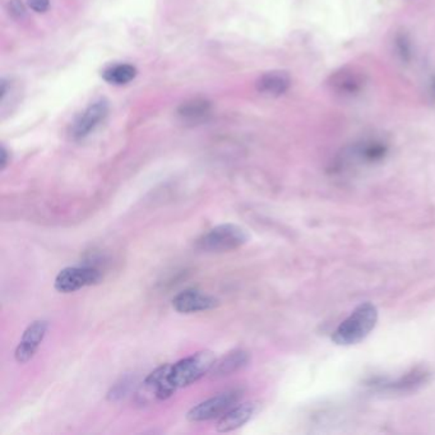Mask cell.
Segmentation results:
<instances>
[{
  "label": "cell",
  "mask_w": 435,
  "mask_h": 435,
  "mask_svg": "<svg viewBox=\"0 0 435 435\" xmlns=\"http://www.w3.org/2000/svg\"><path fill=\"white\" fill-rule=\"evenodd\" d=\"M0 165L1 170H4L8 165V152L6 147H1V157H0Z\"/></svg>",
  "instance_id": "18"
},
{
  "label": "cell",
  "mask_w": 435,
  "mask_h": 435,
  "mask_svg": "<svg viewBox=\"0 0 435 435\" xmlns=\"http://www.w3.org/2000/svg\"><path fill=\"white\" fill-rule=\"evenodd\" d=\"M8 8H9V13L12 14L16 18H20L26 13L25 6L20 0H9Z\"/></svg>",
  "instance_id": "16"
},
{
  "label": "cell",
  "mask_w": 435,
  "mask_h": 435,
  "mask_svg": "<svg viewBox=\"0 0 435 435\" xmlns=\"http://www.w3.org/2000/svg\"><path fill=\"white\" fill-rule=\"evenodd\" d=\"M49 330V322L44 319L35 321L27 327L20 338V345L17 346L14 357L17 363L26 364L32 359L36 351L39 350L40 345L44 341Z\"/></svg>",
  "instance_id": "8"
},
{
  "label": "cell",
  "mask_w": 435,
  "mask_h": 435,
  "mask_svg": "<svg viewBox=\"0 0 435 435\" xmlns=\"http://www.w3.org/2000/svg\"><path fill=\"white\" fill-rule=\"evenodd\" d=\"M137 68L131 64H115L106 68L102 72V78L112 85H126L136 78Z\"/></svg>",
  "instance_id": "14"
},
{
  "label": "cell",
  "mask_w": 435,
  "mask_h": 435,
  "mask_svg": "<svg viewBox=\"0 0 435 435\" xmlns=\"http://www.w3.org/2000/svg\"><path fill=\"white\" fill-rule=\"evenodd\" d=\"M215 363V354L210 350H202L177 363L165 364L145 378V393L152 398L166 400L178 389L188 387L211 373Z\"/></svg>",
  "instance_id": "1"
},
{
  "label": "cell",
  "mask_w": 435,
  "mask_h": 435,
  "mask_svg": "<svg viewBox=\"0 0 435 435\" xmlns=\"http://www.w3.org/2000/svg\"><path fill=\"white\" fill-rule=\"evenodd\" d=\"M258 405L254 403H240L226 411L224 415L218 419L216 430L218 433H229L232 430L242 428L257 414Z\"/></svg>",
  "instance_id": "10"
},
{
  "label": "cell",
  "mask_w": 435,
  "mask_h": 435,
  "mask_svg": "<svg viewBox=\"0 0 435 435\" xmlns=\"http://www.w3.org/2000/svg\"><path fill=\"white\" fill-rule=\"evenodd\" d=\"M27 1L30 8L37 13H44L50 7V0H27Z\"/></svg>",
  "instance_id": "17"
},
{
  "label": "cell",
  "mask_w": 435,
  "mask_h": 435,
  "mask_svg": "<svg viewBox=\"0 0 435 435\" xmlns=\"http://www.w3.org/2000/svg\"><path fill=\"white\" fill-rule=\"evenodd\" d=\"M109 114V104L106 100H99L87 107L85 112L74 120L71 134L74 139L86 138L97 126L104 123Z\"/></svg>",
  "instance_id": "7"
},
{
  "label": "cell",
  "mask_w": 435,
  "mask_h": 435,
  "mask_svg": "<svg viewBox=\"0 0 435 435\" xmlns=\"http://www.w3.org/2000/svg\"><path fill=\"white\" fill-rule=\"evenodd\" d=\"M172 308L180 314H193L199 311L215 309L220 305V300L202 291L188 289L179 292L172 299Z\"/></svg>",
  "instance_id": "9"
},
{
  "label": "cell",
  "mask_w": 435,
  "mask_h": 435,
  "mask_svg": "<svg viewBox=\"0 0 435 435\" xmlns=\"http://www.w3.org/2000/svg\"><path fill=\"white\" fill-rule=\"evenodd\" d=\"M211 114V104L203 99L186 101L179 107L178 115L184 123L198 124Z\"/></svg>",
  "instance_id": "13"
},
{
  "label": "cell",
  "mask_w": 435,
  "mask_h": 435,
  "mask_svg": "<svg viewBox=\"0 0 435 435\" xmlns=\"http://www.w3.org/2000/svg\"><path fill=\"white\" fill-rule=\"evenodd\" d=\"M251 362V355L244 350H235L224 356L220 362H216L211 370L213 378L231 376L245 368Z\"/></svg>",
  "instance_id": "12"
},
{
  "label": "cell",
  "mask_w": 435,
  "mask_h": 435,
  "mask_svg": "<svg viewBox=\"0 0 435 435\" xmlns=\"http://www.w3.org/2000/svg\"><path fill=\"white\" fill-rule=\"evenodd\" d=\"M240 398L242 392L237 389L220 393L191 407L186 414V419L191 422H210L218 419L234 407Z\"/></svg>",
  "instance_id": "4"
},
{
  "label": "cell",
  "mask_w": 435,
  "mask_h": 435,
  "mask_svg": "<svg viewBox=\"0 0 435 435\" xmlns=\"http://www.w3.org/2000/svg\"><path fill=\"white\" fill-rule=\"evenodd\" d=\"M378 322V309L371 303L360 304L342 323L337 327L332 340L337 345H355L369 336Z\"/></svg>",
  "instance_id": "2"
},
{
  "label": "cell",
  "mask_w": 435,
  "mask_h": 435,
  "mask_svg": "<svg viewBox=\"0 0 435 435\" xmlns=\"http://www.w3.org/2000/svg\"><path fill=\"white\" fill-rule=\"evenodd\" d=\"M395 52L400 55L401 59L405 61H409L412 56V45H411V39H410L409 35L401 31L400 33H397L395 37Z\"/></svg>",
  "instance_id": "15"
},
{
  "label": "cell",
  "mask_w": 435,
  "mask_h": 435,
  "mask_svg": "<svg viewBox=\"0 0 435 435\" xmlns=\"http://www.w3.org/2000/svg\"><path fill=\"white\" fill-rule=\"evenodd\" d=\"M249 240L248 231L235 224H222L213 227L199 237L196 243L198 251L205 253H225L237 251Z\"/></svg>",
  "instance_id": "3"
},
{
  "label": "cell",
  "mask_w": 435,
  "mask_h": 435,
  "mask_svg": "<svg viewBox=\"0 0 435 435\" xmlns=\"http://www.w3.org/2000/svg\"><path fill=\"white\" fill-rule=\"evenodd\" d=\"M328 86L337 96L342 99H354L363 93L367 86V76L355 66H343L330 74Z\"/></svg>",
  "instance_id": "6"
},
{
  "label": "cell",
  "mask_w": 435,
  "mask_h": 435,
  "mask_svg": "<svg viewBox=\"0 0 435 435\" xmlns=\"http://www.w3.org/2000/svg\"><path fill=\"white\" fill-rule=\"evenodd\" d=\"M101 272L95 267H66L55 277V290L61 294H71L87 286L99 284Z\"/></svg>",
  "instance_id": "5"
},
{
  "label": "cell",
  "mask_w": 435,
  "mask_h": 435,
  "mask_svg": "<svg viewBox=\"0 0 435 435\" xmlns=\"http://www.w3.org/2000/svg\"><path fill=\"white\" fill-rule=\"evenodd\" d=\"M290 74L285 71L266 72L257 81V90L268 97H278L289 91Z\"/></svg>",
  "instance_id": "11"
}]
</instances>
